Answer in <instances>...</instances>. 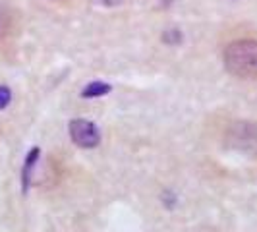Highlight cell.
<instances>
[{
    "label": "cell",
    "instance_id": "cell-1",
    "mask_svg": "<svg viewBox=\"0 0 257 232\" xmlns=\"http://www.w3.org/2000/svg\"><path fill=\"white\" fill-rule=\"evenodd\" d=\"M224 68L226 72L242 79L257 77V41L240 39L224 49Z\"/></svg>",
    "mask_w": 257,
    "mask_h": 232
},
{
    "label": "cell",
    "instance_id": "cell-2",
    "mask_svg": "<svg viewBox=\"0 0 257 232\" xmlns=\"http://www.w3.org/2000/svg\"><path fill=\"white\" fill-rule=\"evenodd\" d=\"M226 147L245 157H257V122L238 120L224 132Z\"/></svg>",
    "mask_w": 257,
    "mask_h": 232
},
{
    "label": "cell",
    "instance_id": "cell-3",
    "mask_svg": "<svg viewBox=\"0 0 257 232\" xmlns=\"http://www.w3.org/2000/svg\"><path fill=\"white\" fill-rule=\"evenodd\" d=\"M70 138H72V142L76 143L77 147H83V149H93L101 142L99 128L93 122L81 120V118L70 122Z\"/></svg>",
    "mask_w": 257,
    "mask_h": 232
},
{
    "label": "cell",
    "instance_id": "cell-4",
    "mask_svg": "<svg viewBox=\"0 0 257 232\" xmlns=\"http://www.w3.org/2000/svg\"><path fill=\"white\" fill-rule=\"evenodd\" d=\"M41 157V149L39 147H33L26 157V163H24V170H22V186H24V192L29 190V184H31V178H33V170L37 167V161Z\"/></svg>",
    "mask_w": 257,
    "mask_h": 232
},
{
    "label": "cell",
    "instance_id": "cell-5",
    "mask_svg": "<svg viewBox=\"0 0 257 232\" xmlns=\"http://www.w3.org/2000/svg\"><path fill=\"white\" fill-rule=\"evenodd\" d=\"M112 85L110 83H104V81H91L87 83L83 91H81V97L83 99H95V97H103L106 93H110Z\"/></svg>",
    "mask_w": 257,
    "mask_h": 232
},
{
    "label": "cell",
    "instance_id": "cell-6",
    "mask_svg": "<svg viewBox=\"0 0 257 232\" xmlns=\"http://www.w3.org/2000/svg\"><path fill=\"white\" fill-rule=\"evenodd\" d=\"M10 26H12V16H10V10L4 2H0V39H4L10 31Z\"/></svg>",
    "mask_w": 257,
    "mask_h": 232
},
{
    "label": "cell",
    "instance_id": "cell-7",
    "mask_svg": "<svg viewBox=\"0 0 257 232\" xmlns=\"http://www.w3.org/2000/svg\"><path fill=\"white\" fill-rule=\"evenodd\" d=\"M163 41L168 45H178V43H182V33L178 29H168L163 33Z\"/></svg>",
    "mask_w": 257,
    "mask_h": 232
},
{
    "label": "cell",
    "instance_id": "cell-8",
    "mask_svg": "<svg viewBox=\"0 0 257 232\" xmlns=\"http://www.w3.org/2000/svg\"><path fill=\"white\" fill-rule=\"evenodd\" d=\"M12 101V91L6 85H0V108H6Z\"/></svg>",
    "mask_w": 257,
    "mask_h": 232
},
{
    "label": "cell",
    "instance_id": "cell-9",
    "mask_svg": "<svg viewBox=\"0 0 257 232\" xmlns=\"http://www.w3.org/2000/svg\"><path fill=\"white\" fill-rule=\"evenodd\" d=\"M95 6H101V8H116L120 6L124 0H91Z\"/></svg>",
    "mask_w": 257,
    "mask_h": 232
},
{
    "label": "cell",
    "instance_id": "cell-10",
    "mask_svg": "<svg viewBox=\"0 0 257 232\" xmlns=\"http://www.w3.org/2000/svg\"><path fill=\"white\" fill-rule=\"evenodd\" d=\"M163 201L167 203L168 209H172V207H174V203H176V197H174L170 192H165V195H163Z\"/></svg>",
    "mask_w": 257,
    "mask_h": 232
},
{
    "label": "cell",
    "instance_id": "cell-11",
    "mask_svg": "<svg viewBox=\"0 0 257 232\" xmlns=\"http://www.w3.org/2000/svg\"><path fill=\"white\" fill-rule=\"evenodd\" d=\"M54 2H62V0H54Z\"/></svg>",
    "mask_w": 257,
    "mask_h": 232
}]
</instances>
